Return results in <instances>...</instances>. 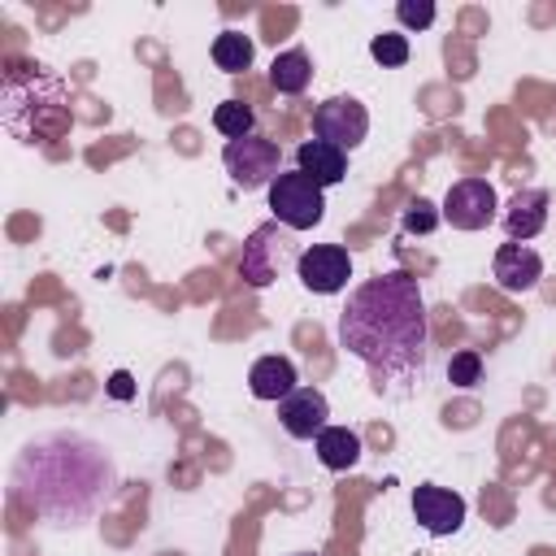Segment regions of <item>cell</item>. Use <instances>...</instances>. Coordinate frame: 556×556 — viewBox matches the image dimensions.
<instances>
[{
  "instance_id": "obj_1",
  "label": "cell",
  "mask_w": 556,
  "mask_h": 556,
  "mask_svg": "<svg viewBox=\"0 0 556 556\" xmlns=\"http://www.w3.org/2000/svg\"><path fill=\"white\" fill-rule=\"evenodd\" d=\"M426 304L413 274L391 269L361 282L339 313V343L382 378H408L426 361Z\"/></svg>"
},
{
  "instance_id": "obj_2",
  "label": "cell",
  "mask_w": 556,
  "mask_h": 556,
  "mask_svg": "<svg viewBox=\"0 0 556 556\" xmlns=\"http://www.w3.org/2000/svg\"><path fill=\"white\" fill-rule=\"evenodd\" d=\"M269 213L274 222H282L287 230H313L326 217V200L321 187L313 178H304L300 169H282L269 182Z\"/></svg>"
},
{
  "instance_id": "obj_3",
  "label": "cell",
  "mask_w": 556,
  "mask_h": 556,
  "mask_svg": "<svg viewBox=\"0 0 556 556\" xmlns=\"http://www.w3.org/2000/svg\"><path fill=\"white\" fill-rule=\"evenodd\" d=\"M222 161H226V174L235 178V187H243V191H261L282 174V152L265 135H243V139L226 143Z\"/></svg>"
},
{
  "instance_id": "obj_4",
  "label": "cell",
  "mask_w": 556,
  "mask_h": 556,
  "mask_svg": "<svg viewBox=\"0 0 556 556\" xmlns=\"http://www.w3.org/2000/svg\"><path fill=\"white\" fill-rule=\"evenodd\" d=\"M313 135L326 139V143H334V148H343V152H352L369 135V113L352 96H330V100H321L313 109Z\"/></svg>"
},
{
  "instance_id": "obj_5",
  "label": "cell",
  "mask_w": 556,
  "mask_h": 556,
  "mask_svg": "<svg viewBox=\"0 0 556 556\" xmlns=\"http://www.w3.org/2000/svg\"><path fill=\"white\" fill-rule=\"evenodd\" d=\"M495 208H500V200H495V187L486 178H460L443 195V222L456 226V230H482V226H491L495 222Z\"/></svg>"
},
{
  "instance_id": "obj_6",
  "label": "cell",
  "mask_w": 556,
  "mask_h": 556,
  "mask_svg": "<svg viewBox=\"0 0 556 556\" xmlns=\"http://www.w3.org/2000/svg\"><path fill=\"white\" fill-rule=\"evenodd\" d=\"M295 274H300V282H304L308 291L334 295V291H343L348 278H352V256H348V248H339V243H317V248H304V252L295 256Z\"/></svg>"
},
{
  "instance_id": "obj_7",
  "label": "cell",
  "mask_w": 556,
  "mask_h": 556,
  "mask_svg": "<svg viewBox=\"0 0 556 556\" xmlns=\"http://www.w3.org/2000/svg\"><path fill=\"white\" fill-rule=\"evenodd\" d=\"M291 256H295L291 239L278 235V226H261V230H252V239H248V248H243L239 274H243L252 287H269V282L282 274V265H287Z\"/></svg>"
},
{
  "instance_id": "obj_8",
  "label": "cell",
  "mask_w": 556,
  "mask_h": 556,
  "mask_svg": "<svg viewBox=\"0 0 556 556\" xmlns=\"http://www.w3.org/2000/svg\"><path fill=\"white\" fill-rule=\"evenodd\" d=\"M413 517L430 534H456L465 526V500L447 486L421 482V486H413Z\"/></svg>"
},
{
  "instance_id": "obj_9",
  "label": "cell",
  "mask_w": 556,
  "mask_h": 556,
  "mask_svg": "<svg viewBox=\"0 0 556 556\" xmlns=\"http://www.w3.org/2000/svg\"><path fill=\"white\" fill-rule=\"evenodd\" d=\"M326 417H330V404L317 387H295L287 400H278V421L291 439H317L330 426Z\"/></svg>"
},
{
  "instance_id": "obj_10",
  "label": "cell",
  "mask_w": 556,
  "mask_h": 556,
  "mask_svg": "<svg viewBox=\"0 0 556 556\" xmlns=\"http://www.w3.org/2000/svg\"><path fill=\"white\" fill-rule=\"evenodd\" d=\"M491 274H495V282H500L504 291L521 295V291H530V287L543 278V261H539V252H534L530 243H513V239H508V243H500Z\"/></svg>"
},
{
  "instance_id": "obj_11",
  "label": "cell",
  "mask_w": 556,
  "mask_h": 556,
  "mask_svg": "<svg viewBox=\"0 0 556 556\" xmlns=\"http://www.w3.org/2000/svg\"><path fill=\"white\" fill-rule=\"evenodd\" d=\"M547 226V191L543 187H517L508 208H504V230L513 243L534 239Z\"/></svg>"
},
{
  "instance_id": "obj_12",
  "label": "cell",
  "mask_w": 556,
  "mask_h": 556,
  "mask_svg": "<svg viewBox=\"0 0 556 556\" xmlns=\"http://www.w3.org/2000/svg\"><path fill=\"white\" fill-rule=\"evenodd\" d=\"M295 169L304 178H313L317 187H334L348 174V152L334 148V143H326V139H304L295 148Z\"/></svg>"
},
{
  "instance_id": "obj_13",
  "label": "cell",
  "mask_w": 556,
  "mask_h": 556,
  "mask_svg": "<svg viewBox=\"0 0 556 556\" xmlns=\"http://www.w3.org/2000/svg\"><path fill=\"white\" fill-rule=\"evenodd\" d=\"M300 382H295V365L287 361V356H261L252 369H248V391L256 395V400H287L291 391H295Z\"/></svg>"
},
{
  "instance_id": "obj_14",
  "label": "cell",
  "mask_w": 556,
  "mask_h": 556,
  "mask_svg": "<svg viewBox=\"0 0 556 556\" xmlns=\"http://www.w3.org/2000/svg\"><path fill=\"white\" fill-rule=\"evenodd\" d=\"M313 443H317V460L326 469H334V473H343V469H352L361 460V434L348 430V426H326Z\"/></svg>"
},
{
  "instance_id": "obj_15",
  "label": "cell",
  "mask_w": 556,
  "mask_h": 556,
  "mask_svg": "<svg viewBox=\"0 0 556 556\" xmlns=\"http://www.w3.org/2000/svg\"><path fill=\"white\" fill-rule=\"evenodd\" d=\"M308 83H313V61H308L304 48H287V52L274 56V65H269V87H274L278 96H300Z\"/></svg>"
},
{
  "instance_id": "obj_16",
  "label": "cell",
  "mask_w": 556,
  "mask_h": 556,
  "mask_svg": "<svg viewBox=\"0 0 556 556\" xmlns=\"http://www.w3.org/2000/svg\"><path fill=\"white\" fill-rule=\"evenodd\" d=\"M213 126L226 135V143H235L243 135H256V113H252L248 100H222L213 109Z\"/></svg>"
},
{
  "instance_id": "obj_17",
  "label": "cell",
  "mask_w": 556,
  "mask_h": 556,
  "mask_svg": "<svg viewBox=\"0 0 556 556\" xmlns=\"http://www.w3.org/2000/svg\"><path fill=\"white\" fill-rule=\"evenodd\" d=\"M213 61H217V70H226V74H243V70L252 65V39L239 35V30H222V35L213 39Z\"/></svg>"
},
{
  "instance_id": "obj_18",
  "label": "cell",
  "mask_w": 556,
  "mask_h": 556,
  "mask_svg": "<svg viewBox=\"0 0 556 556\" xmlns=\"http://www.w3.org/2000/svg\"><path fill=\"white\" fill-rule=\"evenodd\" d=\"M369 56H374L378 65H404V61H408V39H404V35L382 30V35H374V39H369Z\"/></svg>"
},
{
  "instance_id": "obj_19",
  "label": "cell",
  "mask_w": 556,
  "mask_h": 556,
  "mask_svg": "<svg viewBox=\"0 0 556 556\" xmlns=\"http://www.w3.org/2000/svg\"><path fill=\"white\" fill-rule=\"evenodd\" d=\"M478 378H482V356H478V352L465 348V352H456V356L447 361V382H452V387H473Z\"/></svg>"
},
{
  "instance_id": "obj_20",
  "label": "cell",
  "mask_w": 556,
  "mask_h": 556,
  "mask_svg": "<svg viewBox=\"0 0 556 556\" xmlns=\"http://www.w3.org/2000/svg\"><path fill=\"white\" fill-rule=\"evenodd\" d=\"M439 217H443V213H434L430 200H413V204L404 208V230H408V235H426V230L439 226Z\"/></svg>"
},
{
  "instance_id": "obj_21",
  "label": "cell",
  "mask_w": 556,
  "mask_h": 556,
  "mask_svg": "<svg viewBox=\"0 0 556 556\" xmlns=\"http://www.w3.org/2000/svg\"><path fill=\"white\" fill-rule=\"evenodd\" d=\"M395 17L408 26V30H426L434 22V4L430 0H400L395 4Z\"/></svg>"
},
{
  "instance_id": "obj_22",
  "label": "cell",
  "mask_w": 556,
  "mask_h": 556,
  "mask_svg": "<svg viewBox=\"0 0 556 556\" xmlns=\"http://www.w3.org/2000/svg\"><path fill=\"white\" fill-rule=\"evenodd\" d=\"M109 395H113V400H130V395H135V378H130L126 369H117V374L109 378Z\"/></svg>"
},
{
  "instance_id": "obj_23",
  "label": "cell",
  "mask_w": 556,
  "mask_h": 556,
  "mask_svg": "<svg viewBox=\"0 0 556 556\" xmlns=\"http://www.w3.org/2000/svg\"><path fill=\"white\" fill-rule=\"evenodd\" d=\"M291 556H313V552H291Z\"/></svg>"
}]
</instances>
